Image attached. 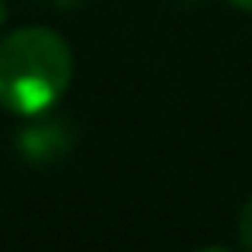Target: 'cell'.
Returning a JSON list of instances; mask_svg holds the SVG:
<instances>
[{"label":"cell","instance_id":"1","mask_svg":"<svg viewBox=\"0 0 252 252\" xmlns=\"http://www.w3.org/2000/svg\"><path fill=\"white\" fill-rule=\"evenodd\" d=\"M74 80V51L45 26H26L0 38V109L13 115H42Z\"/></svg>","mask_w":252,"mask_h":252},{"label":"cell","instance_id":"7","mask_svg":"<svg viewBox=\"0 0 252 252\" xmlns=\"http://www.w3.org/2000/svg\"><path fill=\"white\" fill-rule=\"evenodd\" d=\"M3 16H6V6H3V0H0V23H3Z\"/></svg>","mask_w":252,"mask_h":252},{"label":"cell","instance_id":"2","mask_svg":"<svg viewBox=\"0 0 252 252\" xmlns=\"http://www.w3.org/2000/svg\"><path fill=\"white\" fill-rule=\"evenodd\" d=\"M16 144H19V154L29 157L32 163H48L70 147V128L61 118H38V122L26 125L19 131Z\"/></svg>","mask_w":252,"mask_h":252},{"label":"cell","instance_id":"3","mask_svg":"<svg viewBox=\"0 0 252 252\" xmlns=\"http://www.w3.org/2000/svg\"><path fill=\"white\" fill-rule=\"evenodd\" d=\"M240 240H243V246L252 252V198L240 211Z\"/></svg>","mask_w":252,"mask_h":252},{"label":"cell","instance_id":"4","mask_svg":"<svg viewBox=\"0 0 252 252\" xmlns=\"http://www.w3.org/2000/svg\"><path fill=\"white\" fill-rule=\"evenodd\" d=\"M58 6H64V10H80V6H86V3H93V0H55Z\"/></svg>","mask_w":252,"mask_h":252},{"label":"cell","instance_id":"5","mask_svg":"<svg viewBox=\"0 0 252 252\" xmlns=\"http://www.w3.org/2000/svg\"><path fill=\"white\" fill-rule=\"evenodd\" d=\"M233 6H240V10H246V13H252V0H230Z\"/></svg>","mask_w":252,"mask_h":252},{"label":"cell","instance_id":"6","mask_svg":"<svg viewBox=\"0 0 252 252\" xmlns=\"http://www.w3.org/2000/svg\"><path fill=\"white\" fill-rule=\"evenodd\" d=\"M198 252H230V249H223V246H208V249H198Z\"/></svg>","mask_w":252,"mask_h":252}]
</instances>
